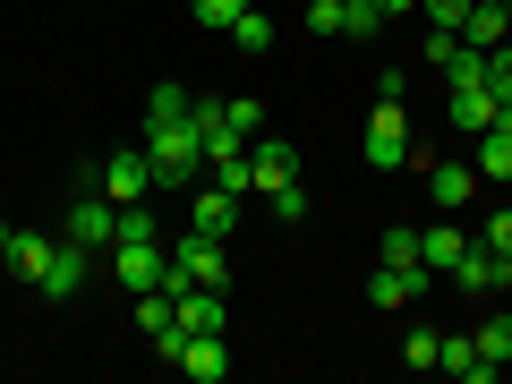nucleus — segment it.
<instances>
[{"label": "nucleus", "mask_w": 512, "mask_h": 384, "mask_svg": "<svg viewBox=\"0 0 512 384\" xmlns=\"http://www.w3.org/2000/svg\"><path fill=\"white\" fill-rule=\"evenodd\" d=\"M419 9H427L436 26H453V35H461V9H470V0H419Z\"/></svg>", "instance_id": "34"}, {"label": "nucleus", "mask_w": 512, "mask_h": 384, "mask_svg": "<svg viewBox=\"0 0 512 384\" xmlns=\"http://www.w3.org/2000/svg\"><path fill=\"white\" fill-rule=\"evenodd\" d=\"M120 239H163V222L146 214V197H137V205H120Z\"/></svg>", "instance_id": "31"}, {"label": "nucleus", "mask_w": 512, "mask_h": 384, "mask_svg": "<svg viewBox=\"0 0 512 384\" xmlns=\"http://www.w3.org/2000/svg\"><path fill=\"white\" fill-rule=\"evenodd\" d=\"M171 282H197V291H231V256H222V239L180 231V239H171Z\"/></svg>", "instance_id": "2"}, {"label": "nucleus", "mask_w": 512, "mask_h": 384, "mask_svg": "<svg viewBox=\"0 0 512 384\" xmlns=\"http://www.w3.org/2000/svg\"><path fill=\"white\" fill-rule=\"evenodd\" d=\"M504 26H512V0H504Z\"/></svg>", "instance_id": "37"}, {"label": "nucleus", "mask_w": 512, "mask_h": 384, "mask_svg": "<svg viewBox=\"0 0 512 384\" xmlns=\"http://www.w3.org/2000/svg\"><path fill=\"white\" fill-rule=\"evenodd\" d=\"M188 231L231 239V231H239V197H231V188H197V197H188Z\"/></svg>", "instance_id": "13"}, {"label": "nucleus", "mask_w": 512, "mask_h": 384, "mask_svg": "<svg viewBox=\"0 0 512 384\" xmlns=\"http://www.w3.org/2000/svg\"><path fill=\"white\" fill-rule=\"evenodd\" d=\"M384 265H419V222H393L384 231Z\"/></svg>", "instance_id": "26"}, {"label": "nucleus", "mask_w": 512, "mask_h": 384, "mask_svg": "<svg viewBox=\"0 0 512 384\" xmlns=\"http://www.w3.org/2000/svg\"><path fill=\"white\" fill-rule=\"evenodd\" d=\"M231 43H239L248 60H265V52H274V18H265V9H248V18L231 26Z\"/></svg>", "instance_id": "23"}, {"label": "nucleus", "mask_w": 512, "mask_h": 384, "mask_svg": "<svg viewBox=\"0 0 512 384\" xmlns=\"http://www.w3.org/2000/svg\"><path fill=\"white\" fill-rule=\"evenodd\" d=\"M436 359H444V333L410 325V333H402V367H436Z\"/></svg>", "instance_id": "24"}, {"label": "nucleus", "mask_w": 512, "mask_h": 384, "mask_svg": "<svg viewBox=\"0 0 512 384\" xmlns=\"http://www.w3.org/2000/svg\"><path fill=\"white\" fill-rule=\"evenodd\" d=\"M111 274H120V291H163L171 282V248L163 239H111Z\"/></svg>", "instance_id": "4"}, {"label": "nucleus", "mask_w": 512, "mask_h": 384, "mask_svg": "<svg viewBox=\"0 0 512 384\" xmlns=\"http://www.w3.org/2000/svg\"><path fill=\"white\" fill-rule=\"evenodd\" d=\"M436 367H453L461 384H495V376H504V367L478 350V333H444V359H436Z\"/></svg>", "instance_id": "16"}, {"label": "nucleus", "mask_w": 512, "mask_h": 384, "mask_svg": "<svg viewBox=\"0 0 512 384\" xmlns=\"http://www.w3.org/2000/svg\"><path fill=\"white\" fill-rule=\"evenodd\" d=\"M171 120H197V94L188 86H154L146 94V128H171Z\"/></svg>", "instance_id": "22"}, {"label": "nucleus", "mask_w": 512, "mask_h": 384, "mask_svg": "<svg viewBox=\"0 0 512 384\" xmlns=\"http://www.w3.org/2000/svg\"><path fill=\"white\" fill-rule=\"evenodd\" d=\"M410 154H419V146H410V120H402V94H384V103L367 111V163H376V171H402Z\"/></svg>", "instance_id": "5"}, {"label": "nucleus", "mask_w": 512, "mask_h": 384, "mask_svg": "<svg viewBox=\"0 0 512 384\" xmlns=\"http://www.w3.org/2000/svg\"><path fill=\"white\" fill-rule=\"evenodd\" d=\"M478 350L504 367V359H512V316H487V325H478Z\"/></svg>", "instance_id": "28"}, {"label": "nucleus", "mask_w": 512, "mask_h": 384, "mask_svg": "<svg viewBox=\"0 0 512 384\" xmlns=\"http://www.w3.org/2000/svg\"><path fill=\"white\" fill-rule=\"evenodd\" d=\"M60 239H77V248H111V239H120V205H111L103 188H86V197L69 205V222H60Z\"/></svg>", "instance_id": "6"}, {"label": "nucleus", "mask_w": 512, "mask_h": 384, "mask_svg": "<svg viewBox=\"0 0 512 384\" xmlns=\"http://www.w3.org/2000/svg\"><path fill=\"white\" fill-rule=\"evenodd\" d=\"M376 26H384L376 0H316L308 9V35H350L359 43V35H376Z\"/></svg>", "instance_id": "7"}, {"label": "nucleus", "mask_w": 512, "mask_h": 384, "mask_svg": "<svg viewBox=\"0 0 512 384\" xmlns=\"http://www.w3.org/2000/svg\"><path fill=\"white\" fill-rule=\"evenodd\" d=\"M205 163V128L197 120H171V128H146V171L154 188H188V171Z\"/></svg>", "instance_id": "1"}, {"label": "nucleus", "mask_w": 512, "mask_h": 384, "mask_svg": "<svg viewBox=\"0 0 512 384\" xmlns=\"http://www.w3.org/2000/svg\"><path fill=\"white\" fill-rule=\"evenodd\" d=\"M427 282H436L427 265H376V282H367V308L393 316V308H410V299H427Z\"/></svg>", "instance_id": "10"}, {"label": "nucleus", "mask_w": 512, "mask_h": 384, "mask_svg": "<svg viewBox=\"0 0 512 384\" xmlns=\"http://www.w3.org/2000/svg\"><path fill=\"white\" fill-rule=\"evenodd\" d=\"M495 111H504V103H495V86H453V128H461V137H478Z\"/></svg>", "instance_id": "20"}, {"label": "nucleus", "mask_w": 512, "mask_h": 384, "mask_svg": "<svg viewBox=\"0 0 512 384\" xmlns=\"http://www.w3.org/2000/svg\"><path fill=\"white\" fill-rule=\"evenodd\" d=\"M9 248H18V222H0V256H9Z\"/></svg>", "instance_id": "36"}, {"label": "nucleus", "mask_w": 512, "mask_h": 384, "mask_svg": "<svg viewBox=\"0 0 512 384\" xmlns=\"http://www.w3.org/2000/svg\"><path fill=\"white\" fill-rule=\"evenodd\" d=\"M478 248H495V256H512V205H495V214L478 222Z\"/></svg>", "instance_id": "27"}, {"label": "nucleus", "mask_w": 512, "mask_h": 384, "mask_svg": "<svg viewBox=\"0 0 512 384\" xmlns=\"http://www.w3.org/2000/svg\"><path fill=\"white\" fill-rule=\"evenodd\" d=\"M376 9H384V18H402V9H419V0H376Z\"/></svg>", "instance_id": "35"}, {"label": "nucleus", "mask_w": 512, "mask_h": 384, "mask_svg": "<svg viewBox=\"0 0 512 384\" xmlns=\"http://www.w3.org/2000/svg\"><path fill=\"white\" fill-rule=\"evenodd\" d=\"M299 180V146H282V137H256V197H274V188Z\"/></svg>", "instance_id": "18"}, {"label": "nucleus", "mask_w": 512, "mask_h": 384, "mask_svg": "<svg viewBox=\"0 0 512 384\" xmlns=\"http://www.w3.org/2000/svg\"><path fill=\"white\" fill-rule=\"evenodd\" d=\"M504 35H512V26H504V0H470V9H461V43H478V52H495Z\"/></svg>", "instance_id": "19"}, {"label": "nucleus", "mask_w": 512, "mask_h": 384, "mask_svg": "<svg viewBox=\"0 0 512 384\" xmlns=\"http://www.w3.org/2000/svg\"><path fill=\"white\" fill-rule=\"evenodd\" d=\"M171 367H180L188 384H222L231 376V350H222V333H171V342H154Z\"/></svg>", "instance_id": "3"}, {"label": "nucleus", "mask_w": 512, "mask_h": 384, "mask_svg": "<svg viewBox=\"0 0 512 384\" xmlns=\"http://www.w3.org/2000/svg\"><path fill=\"white\" fill-rule=\"evenodd\" d=\"M487 86H495V103H512V35L487 52Z\"/></svg>", "instance_id": "29"}, {"label": "nucleus", "mask_w": 512, "mask_h": 384, "mask_svg": "<svg viewBox=\"0 0 512 384\" xmlns=\"http://www.w3.org/2000/svg\"><path fill=\"white\" fill-rule=\"evenodd\" d=\"M453 52H461V35H453V26H427V69H444Z\"/></svg>", "instance_id": "33"}, {"label": "nucleus", "mask_w": 512, "mask_h": 384, "mask_svg": "<svg viewBox=\"0 0 512 384\" xmlns=\"http://www.w3.org/2000/svg\"><path fill=\"white\" fill-rule=\"evenodd\" d=\"M222 120H231V128H239V137H265V111H256V103H248V94H231V103H222Z\"/></svg>", "instance_id": "30"}, {"label": "nucleus", "mask_w": 512, "mask_h": 384, "mask_svg": "<svg viewBox=\"0 0 512 384\" xmlns=\"http://www.w3.org/2000/svg\"><path fill=\"white\" fill-rule=\"evenodd\" d=\"M52 248H60L52 231H18V248H9V274H18V282H43V265H52Z\"/></svg>", "instance_id": "21"}, {"label": "nucleus", "mask_w": 512, "mask_h": 384, "mask_svg": "<svg viewBox=\"0 0 512 384\" xmlns=\"http://www.w3.org/2000/svg\"><path fill=\"white\" fill-rule=\"evenodd\" d=\"M265 205H274V222H308V188H274V197H265Z\"/></svg>", "instance_id": "32"}, {"label": "nucleus", "mask_w": 512, "mask_h": 384, "mask_svg": "<svg viewBox=\"0 0 512 384\" xmlns=\"http://www.w3.org/2000/svg\"><path fill=\"white\" fill-rule=\"evenodd\" d=\"M444 282H461V291L495 299V291H512V256H495V248H478V239H470V248H461V265H453Z\"/></svg>", "instance_id": "8"}, {"label": "nucleus", "mask_w": 512, "mask_h": 384, "mask_svg": "<svg viewBox=\"0 0 512 384\" xmlns=\"http://www.w3.org/2000/svg\"><path fill=\"white\" fill-rule=\"evenodd\" d=\"M171 291H180V333H222V325H231L222 291H197V282H171Z\"/></svg>", "instance_id": "17"}, {"label": "nucleus", "mask_w": 512, "mask_h": 384, "mask_svg": "<svg viewBox=\"0 0 512 384\" xmlns=\"http://www.w3.org/2000/svg\"><path fill=\"white\" fill-rule=\"evenodd\" d=\"M86 256H94V248H77V239H60L35 291H52V299H77V291H86Z\"/></svg>", "instance_id": "15"}, {"label": "nucleus", "mask_w": 512, "mask_h": 384, "mask_svg": "<svg viewBox=\"0 0 512 384\" xmlns=\"http://www.w3.org/2000/svg\"><path fill=\"white\" fill-rule=\"evenodd\" d=\"M470 163H478V180H512V103L478 128V154H470Z\"/></svg>", "instance_id": "12"}, {"label": "nucleus", "mask_w": 512, "mask_h": 384, "mask_svg": "<svg viewBox=\"0 0 512 384\" xmlns=\"http://www.w3.org/2000/svg\"><path fill=\"white\" fill-rule=\"evenodd\" d=\"M94 188H103L111 205H137V197H154V171H146V146H137V154H111V163L94 171Z\"/></svg>", "instance_id": "9"}, {"label": "nucleus", "mask_w": 512, "mask_h": 384, "mask_svg": "<svg viewBox=\"0 0 512 384\" xmlns=\"http://www.w3.org/2000/svg\"><path fill=\"white\" fill-rule=\"evenodd\" d=\"M478 188H487V180H478V163H461V154L427 171V205H436V214H461V205H470Z\"/></svg>", "instance_id": "11"}, {"label": "nucleus", "mask_w": 512, "mask_h": 384, "mask_svg": "<svg viewBox=\"0 0 512 384\" xmlns=\"http://www.w3.org/2000/svg\"><path fill=\"white\" fill-rule=\"evenodd\" d=\"M461 248H470V231H461V222H419V265H427V274H453Z\"/></svg>", "instance_id": "14"}, {"label": "nucleus", "mask_w": 512, "mask_h": 384, "mask_svg": "<svg viewBox=\"0 0 512 384\" xmlns=\"http://www.w3.org/2000/svg\"><path fill=\"white\" fill-rule=\"evenodd\" d=\"M188 18H197V26H222V35H231V26L248 18V0H188Z\"/></svg>", "instance_id": "25"}]
</instances>
